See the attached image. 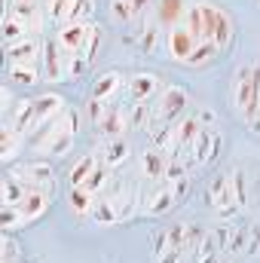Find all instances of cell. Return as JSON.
<instances>
[{
    "label": "cell",
    "mask_w": 260,
    "mask_h": 263,
    "mask_svg": "<svg viewBox=\"0 0 260 263\" xmlns=\"http://www.w3.org/2000/svg\"><path fill=\"white\" fill-rule=\"evenodd\" d=\"M181 25H187L196 37H202L211 46H217L224 55L236 43V22H233V15L224 6L211 3V0H193V3H187V12H184Z\"/></svg>",
    "instance_id": "cell-5"
},
{
    "label": "cell",
    "mask_w": 260,
    "mask_h": 263,
    "mask_svg": "<svg viewBox=\"0 0 260 263\" xmlns=\"http://www.w3.org/2000/svg\"><path fill=\"white\" fill-rule=\"evenodd\" d=\"M92 156L98 162H104L107 168L120 172V168H126L132 159H135V150H132L129 138H107V141H98L92 147Z\"/></svg>",
    "instance_id": "cell-19"
},
{
    "label": "cell",
    "mask_w": 260,
    "mask_h": 263,
    "mask_svg": "<svg viewBox=\"0 0 260 263\" xmlns=\"http://www.w3.org/2000/svg\"><path fill=\"white\" fill-rule=\"evenodd\" d=\"M67 107V98L59 92H43V95H31V98H18L12 104V110L3 117V123H12L25 138H31L34 132L49 126L55 117H62Z\"/></svg>",
    "instance_id": "cell-8"
},
{
    "label": "cell",
    "mask_w": 260,
    "mask_h": 263,
    "mask_svg": "<svg viewBox=\"0 0 260 263\" xmlns=\"http://www.w3.org/2000/svg\"><path fill=\"white\" fill-rule=\"evenodd\" d=\"M28 6H40V0H3V12L6 9H28Z\"/></svg>",
    "instance_id": "cell-27"
},
{
    "label": "cell",
    "mask_w": 260,
    "mask_h": 263,
    "mask_svg": "<svg viewBox=\"0 0 260 263\" xmlns=\"http://www.w3.org/2000/svg\"><path fill=\"white\" fill-rule=\"evenodd\" d=\"M211 242L217 254L227 257H260V217H233V220H217L211 227Z\"/></svg>",
    "instance_id": "cell-7"
},
{
    "label": "cell",
    "mask_w": 260,
    "mask_h": 263,
    "mask_svg": "<svg viewBox=\"0 0 260 263\" xmlns=\"http://www.w3.org/2000/svg\"><path fill=\"white\" fill-rule=\"evenodd\" d=\"M193 110V92L181 83H169L156 101L150 104V117H147V129L144 132H156V129H165L172 126L175 120H181L184 114Z\"/></svg>",
    "instance_id": "cell-14"
},
{
    "label": "cell",
    "mask_w": 260,
    "mask_h": 263,
    "mask_svg": "<svg viewBox=\"0 0 260 263\" xmlns=\"http://www.w3.org/2000/svg\"><path fill=\"white\" fill-rule=\"evenodd\" d=\"M162 89H165V83H162V77L156 70H135L126 80V95L123 98L132 101V104H147L150 107Z\"/></svg>",
    "instance_id": "cell-18"
},
{
    "label": "cell",
    "mask_w": 260,
    "mask_h": 263,
    "mask_svg": "<svg viewBox=\"0 0 260 263\" xmlns=\"http://www.w3.org/2000/svg\"><path fill=\"white\" fill-rule=\"evenodd\" d=\"M43 43H46V37H28V40H18V43H6L3 59H6V65L43 62Z\"/></svg>",
    "instance_id": "cell-22"
},
{
    "label": "cell",
    "mask_w": 260,
    "mask_h": 263,
    "mask_svg": "<svg viewBox=\"0 0 260 263\" xmlns=\"http://www.w3.org/2000/svg\"><path fill=\"white\" fill-rule=\"evenodd\" d=\"M227 107L251 129V123L260 117V62H245L233 70L227 83Z\"/></svg>",
    "instance_id": "cell-9"
},
{
    "label": "cell",
    "mask_w": 260,
    "mask_h": 263,
    "mask_svg": "<svg viewBox=\"0 0 260 263\" xmlns=\"http://www.w3.org/2000/svg\"><path fill=\"white\" fill-rule=\"evenodd\" d=\"M43 80L46 83L80 80V67H77L73 52H67L55 37H46V43H43Z\"/></svg>",
    "instance_id": "cell-16"
},
{
    "label": "cell",
    "mask_w": 260,
    "mask_h": 263,
    "mask_svg": "<svg viewBox=\"0 0 260 263\" xmlns=\"http://www.w3.org/2000/svg\"><path fill=\"white\" fill-rule=\"evenodd\" d=\"M6 178L18 181L28 190H40V193H52V196L59 193V172H55L52 159H43V156H31V159L6 165Z\"/></svg>",
    "instance_id": "cell-15"
},
{
    "label": "cell",
    "mask_w": 260,
    "mask_h": 263,
    "mask_svg": "<svg viewBox=\"0 0 260 263\" xmlns=\"http://www.w3.org/2000/svg\"><path fill=\"white\" fill-rule=\"evenodd\" d=\"M67 52H73L77 67H80V77L89 73V67L95 65L101 46H104V28L98 22H77V25H65V28H55L52 34Z\"/></svg>",
    "instance_id": "cell-11"
},
{
    "label": "cell",
    "mask_w": 260,
    "mask_h": 263,
    "mask_svg": "<svg viewBox=\"0 0 260 263\" xmlns=\"http://www.w3.org/2000/svg\"><path fill=\"white\" fill-rule=\"evenodd\" d=\"M65 184L67 187H80V190H86V193H92V196L101 199L120 184V178H117L114 168H107L104 162H98V159L92 156V150H89V153L77 156V159L67 165Z\"/></svg>",
    "instance_id": "cell-12"
},
{
    "label": "cell",
    "mask_w": 260,
    "mask_h": 263,
    "mask_svg": "<svg viewBox=\"0 0 260 263\" xmlns=\"http://www.w3.org/2000/svg\"><path fill=\"white\" fill-rule=\"evenodd\" d=\"M254 3H257V6H260V0H254Z\"/></svg>",
    "instance_id": "cell-29"
},
{
    "label": "cell",
    "mask_w": 260,
    "mask_h": 263,
    "mask_svg": "<svg viewBox=\"0 0 260 263\" xmlns=\"http://www.w3.org/2000/svg\"><path fill=\"white\" fill-rule=\"evenodd\" d=\"M52 193H40V190H28L18 181L3 175V208H0V227L3 233H15L25 230L37 220L46 217V211L52 208Z\"/></svg>",
    "instance_id": "cell-3"
},
{
    "label": "cell",
    "mask_w": 260,
    "mask_h": 263,
    "mask_svg": "<svg viewBox=\"0 0 260 263\" xmlns=\"http://www.w3.org/2000/svg\"><path fill=\"white\" fill-rule=\"evenodd\" d=\"M165 55H169V62H175V65H181V67L202 70V67L214 65L224 52H220L217 46H211L208 40L196 37L187 25L178 22V25L169 28V34H165Z\"/></svg>",
    "instance_id": "cell-10"
},
{
    "label": "cell",
    "mask_w": 260,
    "mask_h": 263,
    "mask_svg": "<svg viewBox=\"0 0 260 263\" xmlns=\"http://www.w3.org/2000/svg\"><path fill=\"white\" fill-rule=\"evenodd\" d=\"M40 9L46 12L52 28H65L77 22H92L95 0H40Z\"/></svg>",
    "instance_id": "cell-17"
},
{
    "label": "cell",
    "mask_w": 260,
    "mask_h": 263,
    "mask_svg": "<svg viewBox=\"0 0 260 263\" xmlns=\"http://www.w3.org/2000/svg\"><path fill=\"white\" fill-rule=\"evenodd\" d=\"M22 254H25V248L12 239V233H3V263H18Z\"/></svg>",
    "instance_id": "cell-26"
},
{
    "label": "cell",
    "mask_w": 260,
    "mask_h": 263,
    "mask_svg": "<svg viewBox=\"0 0 260 263\" xmlns=\"http://www.w3.org/2000/svg\"><path fill=\"white\" fill-rule=\"evenodd\" d=\"M6 83L9 86H37L43 83V62H31V65H6Z\"/></svg>",
    "instance_id": "cell-23"
},
{
    "label": "cell",
    "mask_w": 260,
    "mask_h": 263,
    "mask_svg": "<svg viewBox=\"0 0 260 263\" xmlns=\"http://www.w3.org/2000/svg\"><path fill=\"white\" fill-rule=\"evenodd\" d=\"M196 202L205 214H211L214 220H233L242 217L251 205V175L242 162H227L211 168L199 190H196Z\"/></svg>",
    "instance_id": "cell-2"
},
{
    "label": "cell",
    "mask_w": 260,
    "mask_h": 263,
    "mask_svg": "<svg viewBox=\"0 0 260 263\" xmlns=\"http://www.w3.org/2000/svg\"><path fill=\"white\" fill-rule=\"evenodd\" d=\"M138 217H169L175 214L196 190L193 175H181V178H165V181H138Z\"/></svg>",
    "instance_id": "cell-4"
},
{
    "label": "cell",
    "mask_w": 260,
    "mask_h": 263,
    "mask_svg": "<svg viewBox=\"0 0 260 263\" xmlns=\"http://www.w3.org/2000/svg\"><path fill=\"white\" fill-rule=\"evenodd\" d=\"M217 257L211 227L196 217H178L150 233L147 263H208Z\"/></svg>",
    "instance_id": "cell-1"
},
{
    "label": "cell",
    "mask_w": 260,
    "mask_h": 263,
    "mask_svg": "<svg viewBox=\"0 0 260 263\" xmlns=\"http://www.w3.org/2000/svg\"><path fill=\"white\" fill-rule=\"evenodd\" d=\"M126 80L129 73L110 67V70H101L89 89V101H120L126 95Z\"/></svg>",
    "instance_id": "cell-20"
},
{
    "label": "cell",
    "mask_w": 260,
    "mask_h": 263,
    "mask_svg": "<svg viewBox=\"0 0 260 263\" xmlns=\"http://www.w3.org/2000/svg\"><path fill=\"white\" fill-rule=\"evenodd\" d=\"M208 263H242L239 257H227V254H217V257H211Z\"/></svg>",
    "instance_id": "cell-28"
},
{
    "label": "cell",
    "mask_w": 260,
    "mask_h": 263,
    "mask_svg": "<svg viewBox=\"0 0 260 263\" xmlns=\"http://www.w3.org/2000/svg\"><path fill=\"white\" fill-rule=\"evenodd\" d=\"M153 3L156 0H110L107 3V15H110L114 25L129 28V25H135L138 18H144L153 9Z\"/></svg>",
    "instance_id": "cell-21"
},
{
    "label": "cell",
    "mask_w": 260,
    "mask_h": 263,
    "mask_svg": "<svg viewBox=\"0 0 260 263\" xmlns=\"http://www.w3.org/2000/svg\"><path fill=\"white\" fill-rule=\"evenodd\" d=\"M0 138H3V147H0V159L6 162V165H12L15 162V156L28 147V138L22 135V132L15 129L12 123H3V129H0Z\"/></svg>",
    "instance_id": "cell-24"
},
{
    "label": "cell",
    "mask_w": 260,
    "mask_h": 263,
    "mask_svg": "<svg viewBox=\"0 0 260 263\" xmlns=\"http://www.w3.org/2000/svg\"><path fill=\"white\" fill-rule=\"evenodd\" d=\"M138 181H120L107 196L98 199L95 211H92V223L98 227H117L126 223L132 217H138Z\"/></svg>",
    "instance_id": "cell-13"
},
{
    "label": "cell",
    "mask_w": 260,
    "mask_h": 263,
    "mask_svg": "<svg viewBox=\"0 0 260 263\" xmlns=\"http://www.w3.org/2000/svg\"><path fill=\"white\" fill-rule=\"evenodd\" d=\"M83 123H86V117L77 107H67L62 117H55L49 126H43L40 132H34L28 138V150L34 156H43V159L70 156V150H73V144L83 132Z\"/></svg>",
    "instance_id": "cell-6"
},
{
    "label": "cell",
    "mask_w": 260,
    "mask_h": 263,
    "mask_svg": "<svg viewBox=\"0 0 260 263\" xmlns=\"http://www.w3.org/2000/svg\"><path fill=\"white\" fill-rule=\"evenodd\" d=\"M184 12H187V0H156L153 3V15L165 28V34H169V28H175L184 18Z\"/></svg>",
    "instance_id": "cell-25"
}]
</instances>
